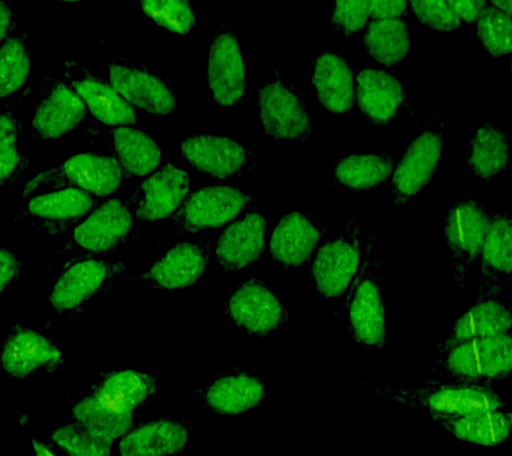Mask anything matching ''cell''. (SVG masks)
Segmentation results:
<instances>
[{"instance_id": "obj_1", "label": "cell", "mask_w": 512, "mask_h": 456, "mask_svg": "<svg viewBox=\"0 0 512 456\" xmlns=\"http://www.w3.org/2000/svg\"><path fill=\"white\" fill-rule=\"evenodd\" d=\"M374 394L383 396L411 410L423 412L432 422L440 424L476 411H499L506 407L502 396L484 383L460 380H430L418 387L374 386Z\"/></svg>"}, {"instance_id": "obj_2", "label": "cell", "mask_w": 512, "mask_h": 456, "mask_svg": "<svg viewBox=\"0 0 512 456\" xmlns=\"http://www.w3.org/2000/svg\"><path fill=\"white\" fill-rule=\"evenodd\" d=\"M443 379L490 384L512 378V334L470 340L438 350L434 368Z\"/></svg>"}, {"instance_id": "obj_3", "label": "cell", "mask_w": 512, "mask_h": 456, "mask_svg": "<svg viewBox=\"0 0 512 456\" xmlns=\"http://www.w3.org/2000/svg\"><path fill=\"white\" fill-rule=\"evenodd\" d=\"M378 232L367 239L362 267L348 290V331L352 338L371 350L386 346V314L375 260Z\"/></svg>"}, {"instance_id": "obj_4", "label": "cell", "mask_w": 512, "mask_h": 456, "mask_svg": "<svg viewBox=\"0 0 512 456\" xmlns=\"http://www.w3.org/2000/svg\"><path fill=\"white\" fill-rule=\"evenodd\" d=\"M124 174L126 172L111 156L79 154L32 178L24 186L22 198L63 188H78L94 196H108L119 190Z\"/></svg>"}, {"instance_id": "obj_5", "label": "cell", "mask_w": 512, "mask_h": 456, "mask_svg": "<svg viewBox=\"0 0 512 456\" xmlns=\"http://www.w3.org/2000/svg\"><path fill=\"white\" fill-rule=\"evenodd\" d=\"M362 228L354 216L331 242L323 244L312 260L316 291L326 298H340L350 290L363 263Z\"/></svg>"}, {"instance_id": "obj_6", "label": "cell", "mask_w": 512, "mask_h": 456, "mask_svg": "<svg viewBox=\"0 0 512 456\" xmlns=\"http://www.w3.org/2000/svg\"><path fill=\"white\" fill-rule=\"evenodd\" d=\"M258 110L264 132L275 140L304 142L314 134V115L302 92L282 79L260 88Z\"/></svg>"}, {"instance_id": "obj_7", "label": "cell", "mask_w": 512, "mask_h": 456, "mask_svg": "<svg viewBox=\"0 0 512 456\" xmlns=\"http://www.w3.org/2000/svg\"><path fill=\"white\" fill-rule=\"evenodd\" d=\"M228 318L252 336H267L291 322L290 311L263 280L248 279L226 303Z\"/></svg>"}, {"instance_id": "obj_8", "label": "cell", "mask_w": 512, "mask_h": 456, "mask_svg": "<svg viewBox=\"0 0 512 456\" xmlns=\"http://www.w3.org/2000/svg\"><path fill=\"white\" fill-rule=\"evenodd\" d=\"M443 123L416 136L396 163L391 202L403 206L430 184L443 154Z\"/></svg>"}, {"instance_id": "obj_9", "label": "cell", "mask_w": 512, "mask_h": 456, "mask_svg": "<svg viewBox=\"0 0 512 456\" xmlns=\"http://www.w3.org/2000/svg\"><path fill=\"white\" fill-rule=\"evenodd\" d=\"M491 216L479 202H456L446 212V243L454 262V278L460 288L466 286L468 268L482 254Z\"/></svg>"}, {"instance_id": "obj_10", "label": "cell", "mask_w": 512, "mask_h": 456, "mask_svg": "<svg viewBox=\"0 0 512 456\" xmlns=\"http://www.w3.org/2000/svg\"><path fill=\"white\" fill-rule=\"evenodd\" d=\"M251 195L228 186H208L192 192L175 212L172 224L182 232L223 227L250 202Z\"/></svg>"}, {"instance_id": "obj_11", "label": "cell", "mask_w": 512, "mask_h": 456, "mask_svg": "<svg viewBox=\"0 0 512 456\" xmlns=\"http://www.w3.org/2000/svg\"><path fill=\"white\" fill-rule=\"evenodd\" d=\"M180 151L192 167L212 178H234L260 167L254 152L223 136H190L182 140Z\"/></svg>"}, {"instance_id": "obj_12", "label": "cell", "mask_w": 512, "mask_h": 456, "mask_svg": "<svg viewBox=\"0 0 512 456\" xmlns=\"http://www.w3.org/2000/svg\"><path fill=\"white\" fill-rule=\"evenodd\" d=\"M124 264L83 259L68 264L52 288L50 303L58 312L76 310L99 292L110 290Z\"/></svg>"}, {"instance_id": "obj_13", "label": "cell", "mask_w": 512, "mask_h": 456, "mask_svg": "<svg viewBox=\"0 0 512 456\" xmlns=\"http://www.w3.org/2000/svg\"><path fill=\"white\" fill-rule=\"evenodd\" d=\"M0 364L11 378L27 379L40 371L58 370L64 364V354L54 340L16 324L4 340Z\"/></svg>"}, {"instance_id": "obj_14", "label": "cell", "mask_w": 512, "mask_h": 456, "mask_svg": "<svg viewBox=\"0 0 512 456\" xmlns=\"http://www.w3.org/2000/svg\"><path fill=\"white\" fill-rule=\"evenodd\" d=\"M207 83L215 102L234 108L247 88L246 63L234 32L222 30L212 40L207 60Z\"/></svg>"}, {"instance_id": "obj_15", "label": "cell", "mask_w": 512, "mask_h": 456, "mask_svg": "<svg viewBox=\"0 0 512 456\" xmlns=\"http://www.w3.org/2000/svg\"><path fill=\"white\" fill-rule=\"evenodd\" d=\"M86 104L78 92L60 80H52L44 88L31 120V139L54 140L74 131L86 119Z\"/></svg>"}, {"instance_id": "obj_16", "label": "cell", "mask_w": 512, "mask_h": 456, "mask_svg": "<svg viewBox=\"0 0 512 456\" xmlns=\"http://www.w3.org/2000/svg\"><path fill=\"white\" fill-rule=\"evenodd\" d=\"M482 283L476 302L499 299L512 284V214L499 212L491 216L482 254Z\"/></svg>"}, {"instance_id": "obj_17", "label": "cell", "mask_w": 512, "mask_h": 456, "mask_svg": "<svg viewBox=\"0 0 512 456\" xmlns=\"http://www.w3.org/2000/svg\"><path fill=\"white\" fill-rule=\"evenodd\" d=\"M211 248L206 242H183L163 252L139 279L151 283L156 290L175 291L199 282L208 263Z\"/></svg>"}, {"instance_id": "obj_18", "label": "cell", "mask_w": 512, "mask_h": 456, "mask_svg": "<svg viewBox=\"0 0 512 456\" xmlns=\"http://www.w3.org/2000/svg\"><path fill=\"white\" fill-rule=\"evenodd\" d=\"M190 190L186 171L168 163L135 188L131 206L142 222H156L179 210Z\"/></svg>"}, {"instance_id": "obj_19", "label": "cell", "mask_w": 512, "mask_h": 456, "mask_svg": "<svg viewBox=\"0 0 512 456\" xmlns=\"http://www.w3.org/2000/svg\"><path fill=\"white\" fill-rule=\"evenodd\" d=\"M108 83L131 104L147 114L168 115L174 112V90L159 76L146 68L131 64L111 63L108 66Z\"/></svg>"}, {"instance_id": "obj_20", "label": "cell", "mask_w": 512, "mask_h": 456, "mask_svg": "<svg viewBox=\"0 0 512 456\" xmlns=\"http://www.w3.org/2000/svg\"><path fill=\"white\" fill-rule=\"evenodd\" d=\"M132 227L134 223L127 204L120 199H110L76 226L74 243L88 254H108L130 238Z\"/></svg>"}, {"instance_id": "obj_21", "label": "cell", "mask_w": 512, "mask_h": 456, "mask_svg": "<svg viewBox=\"0 0 512 456\" xmlns=\"http://www.w3.org/2000/svg\"><path fill=\"white\" fill-rule=\"evenodd\" d=\"M91 194L78 188L44 192L28 200L23 218L48 234H59L86 218L96 206Z\"/></svg>"}, {"instance_id": "obj_22", "label": "cell", "mask_w": 512, "mask_h": 456, "mask_svg": "<svg viewBox=\"0 0 512 456\" xmlns=\"http://www.w3.org/2000/svg\"><path fill=\"white\" fill-rule=\"evenodd\" d=\"M324 227L298 211L284 215L272 231L268 252L286 270L304 266L315 254Z\"/></svg>"}, {"instance_id": "obj_23", "label": "cell", "mask_w": 512, "mask_h": 456, "mask_svg": "<svg viewBox=\"0 0 512 456\" xmlns=\"http://www.w3.org/2000/svg\"><path fill=\"white\" fill-rule=\"evenodd\" d=\"M64 70L71 86L99 122L112 127L132 126L136 123L134 108L110 83L95 78L76 63L64 64Z\"/></svg>"}, {"instance_id": "obj_24", "label": "cell", "mask_w": 512, "mask_h": 456, "mask_svg": "<svg viewBox=\"0 0 512 456\" xmlns=\"http://www.w3.org/2000/svg\"><path fill=\"white\" fill-rule=\"evenodd\" d=\"M355 96L360 111L375 127L387 126L394 120L406 100L398 79L372 68H363L356 76Z\"/></svg>"}, {"instance_id": "obj_25", "label": "cell", "mask_w": 512, "mask_h": 456, "mask_svg": "<svg viewBox=\"0 0 512 456\" xmlns=\"http://www.w3.org/2000/svg\"><path fill=\"white\" fill-rule=\"evenodd\" d=\"M267 222L259 212H248L219 236L216 259L224 270L238 272L255 263L266 248Z\"/></svg>"}, {"instance_id": "obj_26", "label": "cell", "mask_w": 512, "mask_h": 456, "mask_svg": "<svg viewBox=\"0 0 512 456\" xmlns=\"http://www.w3.org/2000/svg\"><path fill=\"white\" fill-rule=\"evenodd\" d=\"M190 428L172 419L151 420L132 427L119 439L120 456H175L187 446Z\"/></svg>"}, {"instance_id": "obj_27", "label": "cell", "mask_w": 512, "mask_h": 456, "mask_svg": "<svg viewBox=\"0 0 512 456\" xmlns=\"http://www.w3.org/2000/svg\"><path fill=\"white\" fill-rule=\"evenodd\" d=\"M312 84L319 103L334 114H347L354 107L355 79L350 64L334 52L315 59Z\"/></svg>"}, {"instance_id": "obj_28", "label": "cell", "mask_w": 512, "mask_h": 456, "mask_svg": "<svg viewBox=\"0 0 512 456\" xmlns=\"http://www.w3.org/2000/svg\"><path fill=\"white\" fill-rule=\"evenodd\" d=\"M267 398L266 386L258 376L235 372L220 376L204 391L203 400L212 412L238 416L259 407Z\"/></svg>"}, {"instance_id": "obj_29", "label": "cell", "mask_w": 512, "mask_h": 456, "mask_svg": "<svg viewBox=\"0 0 512 456\" xmlns=\"http://www.w3.org/2000/svg\"><path fill=\"white\" fill-rule=\"evenodd\" d=\"M507 334H512V307L500 302L499 299L482 300L476 302L466 314L456 320L450 334L438 344L436 350L470 340Z\"/></svg>"}, {"instance_id": "obj_30", "label": "cell", "mask_w": 512, "mask_h": 456, "mask_svg": "<svg viewBox=\"0 0 512 456\" xmlns=\"http://www.w3.org/2000/svg\"><path fill=\"white\" fill-rule=\"evenodd\" d=\"M110 151L126 174L144 176L154 172L162 162V150L146 132L130 126L108 131Z\"/></svg>"}, {"instance_id": "obj_31", "label": "cell", "mask_w": 512, "mask_h": 456, "mask_svg": "<svg viewBox=\"0 0 512 456\" xmlns=\"http://www.w3.org/2000/svg\"><path fill=\"white\" fill-rule=\"evenodd\" d=\"M466 160L468 170L486 183L507 172L510 163L507 132L495 124H483L472 132Z\"/></svg>"}, {"instance_id": "obj_32", "label": "cell", "mask_w": 512, "mask_h": 456, "mask_svg": "<svg viewBox=\"0 0 512 456\" xmlns=\"http://www.w3.org/2000/svg\"><path fill=\"white\" fill-rule=\"evenodd\" d=\"M444 430L460 442L483 448H496L511 439L508 412L476 411L442 424Z\"/></svg>"}, {"instance_id": "obj_33", "label": "cell", "mask_w": 512, "mask_h": 456, "mask_svg": "<svg viewBox=\"0 0 512 456\" xmlns=\"http://www.w3.org/2000/svg\"><path fill=\"white\" fill-rule=\"evenodd\" d=\"M135 412L91 391L72 408L75 422L84 424L111 442L123 438L131 430Z\"/></svg>"}, {"instance_id": "obj_34", "label": "cell", "mask_w": 512, "mask_h": 456, "mask_svg": "<svg viewBox=\"0 0 512 456\" xmlns=\"http://www.w3.org/2000/svg\"><path fill=\"white\" fill-rule=\"evenodd\" d=\"M395 166L390 154H352L336 163L334 178L348 190L366 191L391 178Z\"/></svg>"}, {"instance_id": "obj_35", "label": "cell", "mask_w": 512, "mask_h": 456, "mask_svg": "<svg viewBox=\"0 0 512 456\" xmlns=\"http://www.w3.org/2000/svg\"><path fill=\"white\" fill-rule=\"evenodd\" d=\"M91 391L132 412L148 402L158 391V380L147 372L136 370L112 371Z\"/></svg>"}, {"instance_id": "obj_36", "label": "cell", "mask_w": 512, "mask_h": 456, "mask_svg": "<svg viewBox=\"0 0 512 456\" xmlns=\"http://www.w3.org/2000/svg\"><path fill=\"white\" fill-rule=\"evenodd\" d=\"M364 44L375 62L394 66L410 52V31L402 19H375L367 28Z\"/></svg>"}, {"instance_id": "obj_37", "label": "cell", "mask_w": 512, "mask_h": 456, "mask_svg": "<svg viewBox=\"0 0 512 456\" xmlns=\"http://www.w3.org/2000/svg\"><path fill=\"white\" fill-rule=\"evenodd\" d=\"M51 442L67 456H110V439L78 422L62 424L51 432Z\"/></svg>"}, {"instance_id": "obj_38", "label": "cell", "mask_w": 512, "mask_h": 456, "mask_svg": "<svg viewBox=\"0 0 512 456\" xmlns=\"http://www.w3.org/2000/svg\"><path fill=\"white\" fill-rule=\"evenodd\" d=\"M31 71V56L26 42L8 36L0 50V91L3 98L16 94L26 84Z\"/></svg>"}, {"instance_id": "obj_39", "label": "cell", "mask_w": 512, "mask_h": 456, "mask_svg": "<svg viewBox=\"0 0 512 456\" xmlns=\"http://www.w3.org/2000/svg\"><path fill=\"white\" fill-rule=\"evenodd\" d=\"M143 14L171 34L188 35L195 26V12L190 0H138Z\"/></svg>"}, {"instance_id": "obj_40", "label": "cell", "mask_w": 512, "mask_h": 456, "mask_svg": "<svg viewBox=\"0 0 512 456\" xmlns=\"http://www.w3.org/2000/svg\"><path fill=\"white\" fill-rule=\"evenodd\" d=\"M478 38L494 58L512 52V18L494 6H488L479 16Z\"/></svg>"}, {"instance_id": "obj_41", "label": "cell", "mask_w": 512, "mask_h": 456, "mask_svg": "<svg viewBox=\"0 0 512 456\" xmlns=\"http://www.w3.org/2000/svg\"><path fill=\"white\" fill-rule=\"evenodd\" d=\"M19 134V124L10 111H4L0 119V166L2 175L0 183H15L24 168L28 166L26 155L16 147Z\"/></svg>"}, {"instance_id": "obj_42", "label": "cell", "mask_w": 512, "mask_h": 456, "mask_svg": "<svg viewBox=\"0 0 512 456\" xmlns=\"http://www.w3.org/2000/svg\"><path fill=\"white\" fill-rule=\"evenodd\" d=\"M416 18L431 30L454 32L462 27V20L447 0H408Z\"/></svg>"}, {"instance_id": "obj_43", "label": "cell", "mask_w": 512, "mask_h": 456, "mask_svg": "<svg viewBox=\"0 0 512 456\" xmlns=\"http://www.w3.org/2000/svg\"><path fill=\"white\" fill-rule=\"evenodd\" d=\"M370 0H335L332 23L340 34L352 36L366 26Z\"/></svg>"}, {"instance_id": "obj_44", "label": "cell", "mask_w": 512, "mask_h": 456, "mask_svg": "<svg viewBox=\"0 0 512 456\" xmlns=\"http://www.w3.org/2000/svg\"><path fill=\"white\" fill-rule=\"evenodd\" d=\"M407 7L408 0H370V12L375 19H400Z\"/></svg>"}, {"instance_id": "obj_45", "label": "cell", "mask_w": 512, "mask_h": 456, "mask_svg": "<svg viewBox=\"0 0 512 456\" xmlns=\"http://www.w3.org/2000/svg\"><path fill=\"white\" fill-rule=\"evenodd\" d=\"M462 22L476 23L488 7L487 0H447Z\"/></svg>"}, {"instance_id": "obj_46", "label": "cell", "mask_w": 512, "mask_h": 456, "mask_svg": "<svg viewBox=\"0 0 512 456\" xmlns=\"http://www.w3.org/2000/svg\"><path fill=\"white\" fill-rule=\"evenodd\" d=\"M0 291L2 294L11 287V284L19 278L20 274V262L14 254L7 248H3L2 254H0Z\"/></svg>"}, {"instance_id": "obj_47", "label": "cell", "mask_w": 512, "mask_h": 456, "mask_svg": "<svg viewBox=\"0 0 512 456\" xmlns=\"http://www.w3.org/2000/svg\"><path fill=\"white\" fill-rule=\"evenodd\" d=\"M12 28V11L6 3H0V38L6 40Z\"/></svg>"}, {"instance_id": "obj_48", "label": "cell", "mask_w": 512, "mask_h": 456, "mask_svg": "<svg viewBox=\"0 0 512 456\" xmlns=\"http://www.w3.org/2000/svg\"><path fill=\"white\" fill-rule=\"evenodd\" d=\"M32 446H34L35 456H58L50 447H47L46 444L36 442V440L32 442Z\"/></svg>"}, {"instance_id": "obj_49", "label": "cell", "mask_w": 512, "mask_h": 456, "mask_svg": "<svg viewBox=\"0 0 512 456\" xmlns=\"http://www.w3.org/2000/svg\"><path fill=\"white\" fill-rule=\"evenodd\" d=\"M494 7L512 18V0H490Z\"/></svg>"}, {"instance_id": "obj_50", "label": "cell", "mask_w": 512, "mask_h": 456, "mask_svg": "<svg viewBox=\"0 0 512 456\" xmlns=\"http://www.w3.org/2000/svg\"><path fill=\"white\" fill-rule=\"evenodd\" d=\"M60 2L78 3V2H84V0H60Z\"/></svg>"}, {"instance_id": "obj_51", "label": "cell", "mask_w": 512, "mask_h": 456, "mask_svg": "<svg viewBox=\"0 0 512 456\" xmlns=\"http://www.w3.org/2000/svg\"><path fill=\"white\" fill-rule=\"evenodd\" d=\"M508 418H510L511 431H512V412H508Z\"/></svg>"}, {"instance_id": "obj_52", "label": "cell", "mask_w": 512, "mask_h": 456, "mask_svg": "<svg viewBox=\"0 0 512 456\" xmlns=\"http://www.w3.org/2000/svg\"><path fill=\"white\" fill-rule=\"evenodd\" d=\"M510 70H511V76H512V58H511V67H510Z\"/></svg>"}]
</instances>
